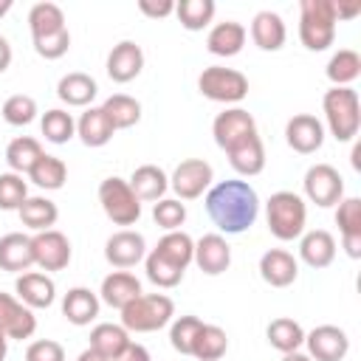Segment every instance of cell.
<instances>
[{
    "instance_id": "1",
    "label": "cell",
    "mask_w": 361,
    "mask_h": 361,
    "mask_svg": "<svg viewBox=\"0 0 361 361\" xmlns=\"http://www.w3.org/2000/svg\"><path fill=\"white\" fill-rule=\"evenodd\" d=\"M206 214L223 234H243L257 223L259 214L257 189L240 178L220 180L206 192Z\"/></svg>"
},
{
    "instance_id": "2",
    "label": "cell",
    "mask_w": 361,
    "mask_h": 361,
    "mask_svg": "<svg viewBox=\"0 0 361 361\" xmlns=\"http://www.w3.org/2000/svg\"><path fill=\"white\" fill-rule=\"evenodd\" d=\"M265 220H268V231L282 240V243H290V240H299L305 234V223H307V206H305V197L296 195V192H274L265 203Z\"/></svg>"
},
{
    "instance_id": "3",
    "label": "cell",
    "mask_w": 361,
    "mask_h": 361,
    "mask_svg": "<svg viewBox=\"0 0 361 361\" xmlns=\"http://www.w3.org/2000/svg\"><path fill=\"white\" fill-rule=\"evenodd\" d=\"M327 130L336 141H353L361 127V102L353 87H330L322 96Z\"/></svg>"
},
{
    "instance_id": "4",
    "label": "cell",
    "mask_w": 361,
    "mask_h": 361,
    "mask_svg": "<svg viewBox=\"0 0 361 361\" xmlns=\"http://www.w3.org/2000/svg\"><path fill=\"white\" fill-rule=\"evenodd\" d=\"M336 8L333 0H302L299 3V39L307 51H327L336 39Z\"/></svg>"
},
{
    "instance_id": "5",
    "label": "cell",
    "mask_w": 361,
    "mask_h": 361,
    "mask_svg": "<svg viewBox=\"0 0 361 361\" xmlns=\"http://www.w3.org/2000/svg\"><path fill=\"white\" fill-rule=\"evenodd\" d=\"M175 316V302L164 293H141L121 307V327L127 333H155Z\"/></svg>"
},
{
    "instance_id": "6",
    "label": "cell",
    "mask_w": 361,
    "mask_h": 361,
    "mask_svg": "<svg viewBox=\"0 0 361 361\" xmlns=\"http://www.w3.org/2000/svg\"><path fill=\"white\" fill-rule=\"evenodd\" d=\"M197 90H200V96H206L212 102L237 104V102H243L248 96V79L234 68L209 65L197 76Z\"/></svg>"
},
{
    "instance_id": "7",
    "label": "cell",
    "mask_w": 361,
    "mask_h": 361,
    "mask_svg": "<svg viewBox=\"0 0 361 361\" xmlns=\"http://www.w3.org/2000/svg\"><path fill=\"white\" fill-rule=\"evenodd\" d=\"M99 203L107 220H113L116 226H133L141 217V200L135 197V192L124 178H116V175L104 178L99 183Z\"/></svg>"
},
{
    "instance_id": "8",
    "label": "cell",
    "mask_w": 361,
    "mask_h": 361,
    "mask_svg": "<svg viewBox=\"0 0 361 361\" xmlns=\"http://www.w3.org/2000/svg\"><path fill=\"white\" fill-rule=\"evenodd\" d=\"M302 189H305V197H307L310 203H316L319 209L336 206V203L344 197V180H341L338 169L330 166V164H313V166L305 172Z\"/></svg>"
},
{
    "instance_id": "9",
    "label": "cell",
    "mask_w": 361,
    "mask_h": 361,
    "mask_svg": "<svg viewBox=\"0 0 361 361\" xmlns=\"http://www.w3.org/2000/svg\"><path fill=\"white\" fill-rule=\"evenodd\" d=\"M214 180V169L209 161L203 158H186L175 166L172 178H169V189L178 195V200H195L203 192H209Z\"/></svg>"
},
{
    "instance_id": "10",
    "label": "cell",
    "mask_w": 361,
    "mask_h": 361,
    "mask_svg": "<svg viewBox=\"0 0 361 361\" xmlns=\"http://www.w3.org/2000/svg\"><path fill=\"white\" fill-rule=\"evenodd\" d=\"M31 248H34V265H39L42 271H62L68 268L71 262V240L56 231V228H48V231H37L31 237Z\"/></svg>"
},
{
    "instance_id": "11",
    "label": "cell",
    "mask_w": 361,
    "mask_h": 361,
    "mask_svg": "<svg viewBox=\"0 0 361 361\" xmlns=\"http://www.w3.org/2000/svg\"><path fill=\"white\" fill-rule=\"evenodd\" d=\"M144 257H147L144 234H138V231H133V228H121V231L110 234L107 243H104V259H107L113 268H118V271L135 268Z\"/></svg>"
},
{
    "instance_id": "12",
    "label": "cell",
    "mask_w": 361,
    "mask_h": 361,
    "mask_svg": "<svg viewBox=\"0 0 361 361\" xmlns=\"http://www.w3.org/2000/svg\"><path fill=\"white\" fill-rule=\"evenodd\" d=\"M305 344L313 361H344V355L350 353V338L336 324L313 327L310 333H305Z\"/></svg>"
},
{
    "instance_id": "13",
    "label": "cell",
    "mask_w": 361,
    "mask_h": 361,
    "mask_svg": "<svg viewBox=\"0 0 361 361\" xmlns=\"http://www.w3.org/2000/svg\"><path fill=\"white\" fill-rule=\"evenodd\" d=\"M251 133H257V121H254V116H251L248 110H243V107H228V110L217 113L214 121H212L214 144H217L223 152H226L228 147H234L237 141H243L245 135H251Z\"/></svg>"
},
{
    "instance_id": "14",
    "label": "cell",
    "mask_w": 361,
    "mask_h": 361,
    "mask_svg": "<svg viewBox=\"0 0 361 361\" xmlns=\"http://www.w3.org/2000/svg\"><path fill=\"white\" fill-rule=\"evenodd\" d=\"M285 141L293 152L310 155V152L322 149V144H324V124L310 113H296L285 124Z\"/></svg>"
},
{
    "instance_id": "15",
    "label": "cell",
    "mask_w": 361,
    "mask_h": 361,
    "mask_svg": "<svg viewBox=\"0 0 361 361\" xmlns=\"http://www.w3.org/2000/svg\"><path fill=\"white\" fill-rule=\"evenodd\" d=\"M0 330L8 336V338H31L34 330H37V316L28 305H23L17 296L11 293H3L0 290Z\"/></svg>"
},
{
    "instance_id": "16",
    "label": "cell",
    "mask_w": 361,
    "mask_h": 361,
    "mask_svg": "<svg viewBox=\"0 0 361 361\" xmlns=\"http://www.w3.org/2000/svg\"><path fill=\"white\" fill-rule=\"evenodd\" d=\"M107 76L118 85L133 82L141 71H144V51L138 42L133 39H121L118 45H113V51L107 54V65H104Z\"/></svg>"
},
{
    "instance_id": "17",
    "label": "cell",
    "mask_w": 361,
    "mask_h": 361,
    "mask_svg": "<svg viewBox=\"0 0 361 361\" xmlns=\"http://www.w3.org/2000/svg\"><path fill=\"white\" fill-rule=\"evenodd\" d=\"M192 262L209 274V276H220L223 271H228L231 265V245L226 243L223 234H203L197 243H195V257Z\"/></svg>"
},
{
    "instance_id": "18",
    "label": "cell",
    "mask_w": 361,
    "mask_h": 361,
    "mask_svg": "<svg viewBox=\"0 0 361 361\" xmlns=\"http://www.w3.org/2000/svg\"><path fill=\"white\" fill-rule=\"evenodd\" d=\"M336 223L341 231V245L350 259L361 257V197H341L336 203Z\"/></svg>"
},
{
    "instance_id": "19",
    "label": "cell",
    "mask_w": 361,
    "mask_h": 361,
    "mask_svg": "<svg viewBox=\"0 0 361 361\" xmlns=\"http://www.w3.org/2000/svg\"><path fill=\"white\" fill-rule=\"evenodd\" d=\"M259 276L271 288H288L299 276V259L285 248H268L259 257Z\"/></svg>"
},
{
    "instance_id": "20",
    "label": "cell",
    "mask_w": 361,
    "mask_h": 361,
    "mask_svg": "<svg viewBox=\"0 0 361 361\" xmlns=\"http://www.w3.org/2000/svg\"><path fill=\"white\" fill-rule=\"evenodd\" d=\"M14 293L23 305H28L31 310H39V307H51L54 299H56V285L48 274H39V271H25L17 276L14 282Z\"/></svg>"
},
{
    "instance_id": "21",
    "label": "cell",
    "mask_w": 361,
    "mask_h": 361,
    "mask_svg": "<svg viewBox=\"0 0 361 361\" xmlns=\"http://www.w3.org/2000/svg\"><path fill=\"white\" fill-rule=\"evenodd\" d=\"M226 155H228L231 169L243 178H254L265 169V147H262V138L257 133H251L243 141H237L234 147H228Z\"/></svg>"
},
{
    "instance_id": "22",
    "label": "cell",
    "mask_w": 361,
    "mask_h": 361,
    "mask_svg": "<svg viewBox=\"0 0 361 361\" xmlns=\"http://www.w3.org/2000/svg\"><path fill=\"white\" fill-rule=\"evenodd\" d=\"M141 282L130 274V271H113L102 279V288H99V302L121 310L124 305H130L135 296H141Z\"/></svg>"
},
{
    "instance_id": "23",
    "label": "cell",
    "mask_w": 361,
    "mask_h": 361,
    "mask_svg": "<svg viewBox=\"0 0 361 361\" xmlns=\"http://www.w3.org/2000/svg\"><path fill=\"white\" fill-rule=\"evenodd\" d=\"M96 93H99L96 79L90 73H82V71H71L56 82V96L68 107H93Z\"/></svg>"
},
{
    "instance_id": "24",
    "label": "cell",
    "mask_w": 361,
    "mask_h": 361,
    "mask_svg": "<svg viewBox=\"0 0 361 361\" xmlns=\"http://www.w3.org/2000/svg\"><path fill=\"white\" fill-rule=\"evenodd\" d=\"M299 259L310 268H327L336 259V240L324 228L305 231L299 237Z\"/></svg>"
},
{
    "instance_id": "25",
    "label": "cell",
    "mask_w": 361,
    "mask_h": 361,
    "mask_svg": "<svg viewBox=\"0 0 361 361\" xmlns=\"http://www.w3.org/2000/svg\"><path fill=\"white\" fill-rule=\"evenodd\" d=\"M34 265V248H31V237L11 231L6 237H0V268L8 274H25Z\"/></svg>"
},
{
    "instance_id": "26",
    "label": "cell",
    "mask_w": 361,
    "mask_h": 361,
    "mask_svg": "<svg viewBox=\"0 0 361 361\" xmlns=\"http://www.w3.org/2000/svg\"><path fill=\"white\" fill-rule=\"evenodd\" d=\"M251 39L259 51H279L288 39V28L276 11H257L251 20Z\"/></svg>"
},
{
    "instance_id": "27",
    "label": "cell",
    "mask_w": 361,
    "mask_h": 361,
    "mask_svg": "<svg viewBox=\"0 0 361 361\" xmlns=\"http://www.w3.org/2000/svg\"><path fill=\"white\" fill-rule=\"evenodd\" d=\"M245 45V25L237 20H223L217 25L209 28L206 37V48L214 56H237Z\"/></svg>"
},
{
    "instance_id": "28",
    "label": "cell",
    "mask_w": 361,
    "mask_h": 361,
    "mask_svg": "<svg viewBox=\"0 0 361 361\" xmlns=\"http://www.w3.org/2000/svg\"><path fill=\"white\" fill-rule=\"evenodd\" d=\"M99 307H102L99 296H96L90 288H82V285L71 288V290L65 293V299H62V316H65L71 324H76V327L90 324V322L99 316Z\"/></svg>"
},
{
    "instance_id": "29",
    "label": "cell",
    "mask_w": 361,
    "mask_h": 361,
    "mask_svg": "<svg viewBox=\"0 0 361 361\" xmlns=\"http://www.w3.org/2000/svg\"><path fill=\"white\" fill-rule=\"evenodd\" d=\"M127 183H130V189L135 192L138 200H152V203L161 200V197L166 195V189H169L166 172H164L161 166H155V164H141V166H135Z\"/></svg>"
},
{
    "instance_id": "30",
    "label": "cell",
    "mask_w": 361,
    "mask_h": 361,
    "mask_svg": "<svg viewBox=\"0 0 361 361\" xmlns=\"http://www.w3.org/2000/svg\"><path fill=\"white\" fill-rule=\"evenodd\" d=\"M76 135L82 138L85 147H104L116 135V127L110 124L102 107H87L76 121Z\"/></svg>"
},
{
    "instance_id": "31",
    "label": "cell",
    "mask_w": 361,
    "mask_h": 361,
    "mask_svg": "<svg viewBox=\"0 0 361 361\" xmlns=\"http://www.w3.org/2000/svg\"><path fill=\"white\" fill-rule=\"evenodd\" d=\"M130 341H133L130 333L121 324H113V322H102V324H96L90 330V347L96 353H102L107 361H116L127 350Z\"/></svg>"
},
{
    "instance_id": "32",
    "label": "cell",
    "mask_w": 361,
    "mask_h": 361,
    "mask_svg": "<svg viewBox=\"0 0 361 361\" xmlns=\"http://www.w3.org/2000/svg\"><path fill=\"white\" fill-rule=\"evenodd\" d=\"M228 350V336L223 327L217 324H200V330L195 333V341H192V350L189 355H195L197 361H220Z\"/></svg>"
},
{
    "instance_id": "33",
    "label": "cell",
    "mask_w": 361,
    "mask_h": 361,
    "mask_svg": "<svg viewBox=\"0 0 361 361\" xmlns=\"http://www.w3.org/2000/svg\"><path fill=\"white\" fill-rule=\"evenodd\" d=\"M23 226H28L31 231H48L56 220H59V209L54 200L42 197V195H34V197H25V203L17 209Z\"/></svg>"
},
{
    "instance_id": "34",
    "label": "cell",
    "mask_w": 361,
    "mask_h": 361,
    "mask_svg": "<svg viewBox=\"0 0 361 361\" xmlns=\"http://www.w3.org/2000/svg\"><path fill=\"white\" fill-rule=\"evenodd\" d=\"M152 251L161 254L166 262L178 265L180 271H186L192 265V257H195V240L186 231H180V228L178 231H166Z\"/></svg>"
},
{
    "instance_id": "35",
    "label": "cell",
    "mask_w": 361,
    "mask_h": 361,
    "mask_svg": "<svg viewBox=\"0 0 361 361\" xmlns=\"http://www.w3.org/2000/svg\"><path fill=\"white\" fill-rule=\"evenodd\" d=\"M28 180H31L34 186L45 189V192H56V189H62V186H65V180H68V166H65V161H62V158L42 152V155H39V161L31 166Z\"/></svg>"
},
{
    "instance_id": "36",
    "label": "cell",
    "mask_w": 361,
    "mask_h": 361,
    "mask_svg": "<svg viewBox=\"0 0 361 361\" xmlns=\"http://www.w3.org/2000/svg\"><path fill=\"white\" fill-rule=\"evenodd\" d=\"M265 336H268V344H271L274 350H279L282 355H285V353H296V350L305 344V330H302V324L293 322V319H288V316L274 319V322L268 324Z\"/></svg>"
},
{
    "instance_id": "37",
    "label": "cell",
    "mask_w": 361,
    "mask_h": 361,
    "mask_svg": "<svg viewBox=\"0 0 361 361\" xmlns=\"http://www.w3.org/2000/svg\"><path fill=\"white\" fill-rule=\"evenodd\" d=\"M102 110H104V116L110 118V124L116 130H130L133 124L141 121V104H138V99H133L127 93L107 96L104 104H102Z\"/></svg>"
},
{
    "instance_id": "38",
    "label": "cell",
    "mask_w": 361,
    "mask_h": 361,
    "mask_svg": "<svg viewBox=\"0 0 361 361\" xmlns=\"http://www.w3.org/2000/svg\"><path fill=\"white\" fill-rule=\"evenodd\" d=\"M324 73L333 82V87H350L361 76V56L353 48H341V51H336L330 56Z\"/></svg>"
},
{
    "instance_id": "39",
    "label": "cell",
    "mask_w": 361,
    "mask_h": 361,
    "mask_svg": "<svg viewBox=\"0 0 361 361\" xmlns=\"http://www.w3.org/2000/svg\"><path fill=\"white\" fill-rule=\"evenodd\" d=\"M39 155H42V147H39V141L31 138V135H17V138L6 147V164H8V169L17 172V175H28L31 166L39 161Z\"/></svg>"
},
{
    "instance_id": "40",
    "label": "cell",
    "mask_w": 361,
    "mask_h": 361,
    "mask_svg": "<svg viewBox=\"0 0 361 361\" xmlns=\"http://www.w3.org/2000/svg\"><path fill=\"white\" fill-rule=\"evenodd\" d=\"M214 0H180L175 3V17L186 31H203L214 20Z\"/></svg>"
},
{
    "instance_id": "41",
    "label": "cell",
    "mask_w": 361,
    "mask_h": 361,
    "mask_svg": "<svg viewBox=\"0 0 361 361\" xmlns=\"http://www.w3.org/2000/svg\"><path fill=\"white\" fill-rule=\"evenodd\" d=\"M39 130H42L45 141H51V144H68L76 135V121H73V116L68 110L54 107V110H45L42 113Z\"/></svg>"
},
{
    "instance_id": "42",
    "label": "cell",
    "mask_w": 361,
    "mask_h": 361,
    "mask_svg": "<svg viewBox=\"0 0 361 361\" xmlns=\"http://www.w3.org/2000/svg\"><path fill=\"white\" fill-rule=\"evenodd\" d=\"M28 28H31V37H42V34L62 31L68 25H65V14L56 3H34L28 11Z\"/></svg>"
},
{
    "instance_id": "43",
    "label": "cell",
    "mask_w": 361,
    "mask_h": 361,
    "mask_svg": "<svg viewBox=\"0 0 361 361\" xmlns=\"http://www.w3.org/2000/svg\"><path fill=\"white\" fill-rule=\"evenodd\" d=\"M144 271H147V279L152 282V285H158V288H175L180 279H183V274L186 271H180L178 265H172V262H166L161 254H155V251H149L147 257H144Z\"/></svg>"
},
{
    "instance_id": "44",
    "label": "cell",
    "mask_w": 361,
    "mask_h": 361,
    "mask_svg": "<svg viewBox=\"0 0 361 361\" xmlns=\"http://www.w3.org/2000/svg\"><path fill=\"white\" fill-rule=\"evenodd\" d=\"M28 197V183L17 172H0V209L17 212Z\"/></svg>"
},
{
    "instance_id": "45",
    "label": "cell",
    "mask_w": 361,
    "mask_h": 361,
    "mask_svg": "<svg viewBox=\"0 0 361 361\" xmlns=\"http://www.w3.org/2000/svg\"><path fill=\"white\" fill-rule=\"evenodd\" d=\"M3 118L11 127H25L37 118V102L25 93H14L3 102Z\"/></svg>"
},
{
    "instance_id": "46",
    "label": "cell",
    "mask_w": 361,
    "mask_h": 361,
    "mask_svg": "<svg viewBox=\"0 0 361 361\" xmlns=\"http://www.w3.org/2000/svg\"><path fill=\"white\" fill-rule=\"evenodd\" d=\"M152 220L164 228V231H178L186 220V206L178 197H161L152 206Z\"/></svg>"
},
{
    "instance_id": "47",
    "label": "cell",
    "mask_w": 361,
    "mask_h": 361,
    "mask_svg": "<svg viewBox=\"0 0 361 361\" xmlns=\"http://www.w3.org/2000/svg\"><path fill=\"white\" fill-rule=\"evenodd\" d=\"M200 324L203 322L197 316H178L172 322V327H169V344H172V350L180 353V355H189L192 341H195V333L200 330Z\"/></svg>"
},
{
    "instance_id": "48",
    "label": "cell",
    "mask_w": 361,
    "mask_h": 361,
    "mask_svg": "<svg viewBox=\"0 0 361 361\" xmlns=\"http://www.w3.org/2000/svg\"><path fill=\"white\" fill-rule=\"evenodd\" d=\"M34 42V51L42 56V59H59L68 54L71 48V31L62 28V31H54V34H42V37H31Z\"/></svg>"
},
{
    "instance_id": "49",
    "label": "cell",
    "mask_w": 361,
    "mask_h": 361,
    "mask_svg": "<svg viewBox=\"0 0 361 361\" xmlns=\"http://www.w3.org/2000/svg\"><path fill=\"white\" fill-rule=\"evenodd\" d=\"M25 361H65V350L54 338H37L28 344Z\"/></svg>"
},
{
    "instance_id": "50",
    "label": "cell",
    "mask_w": 361,
    "mask_h": 361,
    "mask_svg": "<svg viewBox=\"0 0 361 361\" xmlns=\"http://www.w3.org/2000/svg\"><path fill=\"white\" fill-rule=\"evenodd\" d=\"M138 11L152 17V20H161V17L175 14V3L172 0H158V3L155 0H138Z\"/></svg>"
},
{
    "instance_id": "51",
    "label": "cell",
    "mask_w": 361,
    "mask_h": 361,
    "mask_svg": "<svg viewBox=\"0 0 361 361\" xmlns=\"http://www.w3.org/2000/svg\"><path fill=\"white\" fill-rule=\"evenodd\" d=\"M116 361H152V358H149V350H147L144 344L130 341V344H127V350H124V353H121Z\"/></svg>"
},
{
    "instance_id": "52",
    "label": "cell",
    "mask_w": 361,
    "mask_h": 361,
    "mask_svg": "<svg viewBox=\"0 0 361 361\" xmlns=\"http://www.w3.org/2000/svg\"><path fill=\"white\" fill-rule=\"evenodd\" d=\"M333 8H336V20H350V17H355V14L361 11V3L344 6V3H336V0H333Z\"/></svg>"
},
{
    "instance_id": "53",
    "label": "cell",
    "mask_w": 361,
    "mask_h": 361,
    "mask_svg": "<svg viewBox=\"0 0 361 361\" xmlns=\"http://www.w3.org/2000/svg\"><path fill=\"white\" fill-rule=\"evenodd\" d=\"M8 65H11V45H8V39L0 34V73H6Z\"/></svg>"
},
{
    "instance_id": "54",
    "label": "cell",
    "mask_w": 361,
    "mask_h": 361,
    "mask_svg": "<svg viewBox=\"0 0 361 361\" xmlns=\"http://www.w3.org/2000/svg\"><path fill=\"white\" fill-rule=\"evenodd\" d=\"M76 361H107V358H104L102 353H96L93 347H87V350H82V353H79V358H76Z\"/></svg>"
},
{
    "instance_id": "55",
    "label": "cell",
    "mask_w": 361,
    "mask_h": 361,
    "mask_svg": "<svg viewBox=\"0 0 361 361\" xmlns=\"http://www.w3.org/2000/svg\"><path fill=\"white\" fill-rule=\"evenodd\" d=\"M282 361H313V358H310L307 353H299V350H296V353H285Z\"/></svg>"
},
{
    "instance_id": "56",
    "label": "cell",
    "mask_w": 361,
    "mask_h": 361,
    "mask_svg": "<svg viewBox=\"0 0 361 361\" xmlns=\"http://www.w3.org/2000/svg\"><path fill=\"white\" fill-rule=\"evenodd\" d=\"M6 355H8V336L0 330V361H6Z\"/></svg>"
},
{
    "instance_id": "57",
    "label": "cell",
    "mask_w": 361,
    "mask_h": 361,
    "mask_svg": "<svg viewBox=\"0 0 361 361\" xmlns=\"http://www.w3.org/2000/svg\"><path fill=\"white\" fill-rule=\"evenodd\" d=\"M353 169H361V144L353 147Z\"/></svg>"
},
{
    "instance_id": "58",
    "label": "cell",
    "mask_w": 361,
    "mask_h": 361,
    "mask_svg": "<svg viewBox=\"0 0 361 361\" xmlns=\"http://www.w3.org/2000/svg\"><path fill=\"white\" fill-rule=\"evenodd\" d=\"M11 6H14L11 0H0V17H3V14H8V11H11Z\"/></svg>"
}]
</instances>
